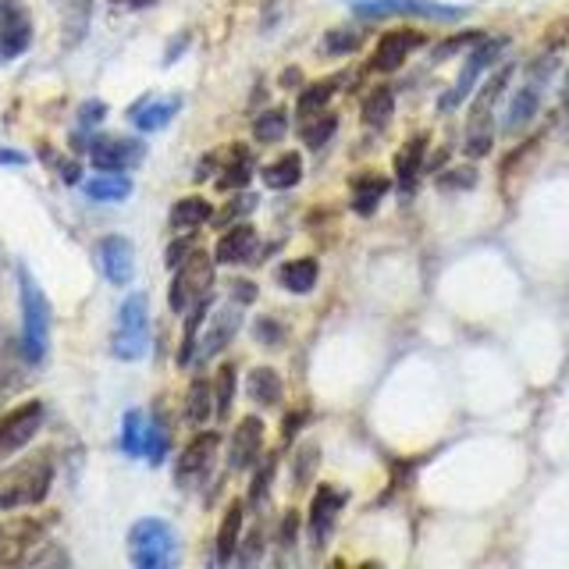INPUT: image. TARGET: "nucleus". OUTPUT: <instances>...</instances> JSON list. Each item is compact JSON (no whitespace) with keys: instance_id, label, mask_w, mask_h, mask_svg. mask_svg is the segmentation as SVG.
<instances>
[{"instance_id":"obj_15","label":"nucleus","mask_w":569,"mask_h":569,"mask_svg":"<svg viewBox=\"0 0 569 569\" xmlns=\"http://www.w3.org/2000/svg\"><path fill=\"white\" fill-rule=\"evenodd\" d=\"M97 263L111 284H129L136 274V249L124 236H103L97 242Z\"/></svg>"},{"instance_id":"obj_22","label":"nucleus","mask_w":569,"mask_h":569,"mask_svg":"<svg viewBox=\"0 0 569 569\" xmlns=\"http://www.w3.org/2000/svg\"><path fill=\"white\" fill-rule=\"evenodd\" d=\"M423 157H427V136H409L402 142V150L396 153V178H399V189L402 192H413L420 168H423Z\"/></svg>"},{"instance_id":"obj_4","label":"nucleus","mask_w":569,"mask_h":569,"mask_svg":"<svg viewBox=\"0 0 569 569\" xmlns=\"http://www.w3.org/2000/svg\"><path fill=\"white\" fill-rule=\"evenodd\" d=\"M512 64H502L495 76L480 86V93L470 103V121H467V153L470 157H485L495 142V103L502 100L506 86L512 79Z\"/></svg>"},{"instance_id":"obj_37","label":"nucleus","mask_w":569,"mask_h":569,"mask_svg":"<svg viewBox=\"0 0 569 569\" xmlns=\"http://www.w3.org/2000/svg\"><path fill=\"white\" fill-rule=\"evenodd\" d=\"M289 132V111L284 107H271V111H263L257 121H253V136L257 142H278Z\"/></svg>"},{"instance_id":"obj_49","label":"nucleus","mask_w":569,"mask_h":569,"mask_svg":"<svg viewBox=\"0 0 569 569\" xmlns=\"http://www.w3.org/2000/svg\"><path fill=\"white\" fill-rule=\"evenodd\" d=\"M299 423H302V413H292L289 420H284V438H296V431H299Z\"/></svg>"},{"instance_id":"obj_9","label":"nucleus","mask_w":569,"mask_h":569,"mask_svg":"<svg viewBox=\"0 0 569 569\" xmlns=\"http://www.w3.org/2000/svg\"><path fill=\"white\" fill-rule=\"evenodd\" d=\"M506 47H509V40L506 36H495V40H485V36H480V40L473 43V50L467 53V64H462V71L456 76V86L449 89V93H445L441 100H438V107L441 111H456V107L467 100L473 89H477V82H480V76H485V71L502 58L506 53Z\"/></svg>"},{"instance_id":"obj_26","label":"nucleus","mask_w":569,"mask_h":569,"mask_svg":"<svg viewBox=\"0 0 569 569\" xmlns=\"http://www.w3.org/2000/svg\"><path fill=\"white\" fill-rule=\"evenodd\" d=\"M147 438H150V413L129 409L121 420V449L129 456H147Z\"/></svg>"},{"instance_id":"obj_40","label":"nucleus","mask_w":569,"mask_h":569,"mask_svg":"<svg viewBox=\"0 0 569 569\" xmlns=\"http://www.w3.org/2000/svg\"><path fill=\"white\" fill-rule=\"evenodd\" d=\"M356 47H360V32H346V29L328 32V40H325V50L328 53H349Z\"/></svg>"},{"instance_id":"obj_31","label":"nucleus","mask_w":569,"mask_h":569,"mask_svg":"<svg viewBox=\"0 0 569 569\" xmlns=\"http://www.w3.org/2000/svg\"><path fill=\"white\" fill-rule=\"evenodd\" d=\"M242 502H231L224 520H221V530H218V562H231L239 548V533H242Z\"/></svg>"},{"instance_id":"obj_28","label":"nucleus","mask_w":569,"mask_h":569,"mask_svg":"<svg viewBox=\"0 0 569 569\" xmlns=\"http://www.w3.org/2000/svg\"><path fill=\"white\" fill-rule=\"evenodd\" d=\"M246 391H249V399H253L257 406H278L284 388H281V378L271 367H257L246 378Z\"/></svg>"},{"instance_id":"obj_21","label":"nucleus","mask_w":569,"mask_h":569,"mask_svg":"<svg viewBox=\"0 0 569 569\" xmlns=\"http://www.w3.org/2000/svg\"><path fill=\"white\" fill-rule=\"evenodd\" d=\"M342 491H335V488H317L313 495V502H310V533H313V541L317 545H325L328 541V533L335 530V520H338V512H342Z\"/></svg>"},{"instance_id":"obj_25","label":"nucleus","mask_w":569,"mask_h":569,"mask_svg":"<svg viewBox=\"0 0 569 569\" xmlns=\"http://www.w3.org/2000/svg\"><path fill=\"white\" fill-rule=\"evenodd\" d=\"M213 218V207L203 200V196H186L171 207V228L174 231H192Z\"/></svg>"},{"instance_id":"obj_24","label":"nucleus","mask_w":569,"mask_h":569,"mask_svg":"<svg viewBox=\"0 0 569 569\" xmlns=\"http://www.w3.org/2000/svg\"><path fill=\"white\" fill-rule=\"evenodd\" d=\"M129 192H132V182L121 171H103V174L89 178V182H86V196H89V200H97V203H121Z\"/></svg>"},{"instance_id":"obj_12","label":"nucleus","mask_w":569,"mask_h":569,"mask_svg":"<svg viewBox=\"0 0 569 569\" xmlns=\"http://www.w3.org/2000/svg\"><path fill=\"white\" fill-rule=\"evenodd\" d=\"M218 445H221V435L218 431L196 435L186 445V452L178 456V462H174V480H178V485H182V488H196V485H200V480L210 473L213 459H218Z\"/></svg>"},{"instance_id":"obj_52","label":"nucleus","mask_w":569,"mask_h":569,"mask_svg":"<svg viewBox=\"0 0 569 569\" xmlns=\"http://www.w3.org/2000/svg\"><path fill=\"white\" fill-rule=\"evenodd\" d=\"M71 4H76V8H79L82 14H89V0H71Z\"/></svg>"},{"instance_id":"obj_32","label":"nucleus","mask_w":569,"mask_h":569,"mask_svg":"<svg viewBox=\"0 0 569 569\" xmlns=\"http://www.w3.org/2000/svg\"><path fill=\"white\" fill-rule=\"evenodd\" d=\"M210 413H213V388H210L203 378H196V381L189 385L186 420H189L192 427H200V423H207V420H210Z\"/></svg>"},{"instance_id":"obj_36","label":"nucleus","mask_w":569,"mask_h":569,"mask_svg":"<svg viewBox=\"0 0 569 569\" xmlns=\"http://www.w3.org/2000/svg\"><path fill=\"white\" fill-rule=\"evenodd\" d=\"M207 310H210V299L196 302V307L189 310V320H186V335H182V349H178V367H189L196 360V331H200V325L207 320Z\"/></svg>"},{"instance_id":"obj_34","label":"nucleus","mask_w":569,"mask_h":569,"mask_svg":"<svg viewBox=\"0 0 569 569\" xmlns=\"http://www.w3.org/2000/svg\"><path fill=\"white\" fill-rule=\"evenodd\" d=\"M335 129H338V114H331V111H317L310 118H299V136L307 139L313 150L325 147V142L335 136Z\"/></svg>"},{"instance_id":"obj_11","label":"nucleus","mask_w":569,"mask_h":569,"mask_svg":"<svg viewBox=\"0 0 569 569\" xmlns=\"http://www.w3.org/2000/svg\"><path fill=\"white\" fill-rule=\"evenodd\" d=\"M40 427H43V402H36V399L14 406L11 413L0 417V459L22 452Z\"/></svg>"},{"instance_id":"obj_17","label":"nucleus","mask_w":569,"mask_h":569,"mask_svg":"<svg viewBox=\"0 0 569 569\" xmlns=\"http://www.w3.org/2000/svg\"><path fill=\"white\" fill-rule=\"evenodd\" d=\"M260 449H263V420L260 417H246L239 427H236V435H231V459H228V467L231 470H246V467H253V462L260 459Z\"/></svg>"},{"instance_id":"obj_20","label":"nucleus","mask_w":569,"mask_h":569,"mask_svg":"<svg viewBox=\"0 0 569 569\" xmlns=\"http://www.w3.org/2000/svg\"><path fill=\"white\" fill-rule=\"evenodd\" d=\"M40 538V527L29 523V520H18V523H0V566H14V562H26L29 548Z\"/></svg>"},{"instance_id":"obj_8","label":"nucleus","mask_w":569,"mask_h":569,"mask_svg":"<svg viewBox=\"0 0 569 569\" xmlns=\"http://www.w3.org/2000/svg\"><path fill=\"white\" fill-rule=\"evenodd\" d=\"M210 284H213V257H207L203 249H192L186 263L174 267V281H171V310L174 313H189L196 302L210 299Z\"/></svg>"},{"instance_id":"obj_35","label":"nucleus","mask_w":569,"mask_h":569,"mask_svg":"<svg viewBox=\"0 0 569 569\" xmlns=\"http://www.w3.org/2000/svg\"><path fill=\"white\" fill-rule=\"evenodd\" d=\"M335 89H338V79H320V82L302 89V97H299V118H310L317 111H328Z\"/></svg>"},{"instance_id":"obj_23","label":"nucleus","mask_w":569,"mask_h":569,"mask_svg":"<svg viewBox=\"0 0 569 569\" xmlns=\"http://www.w3.org/2000/svg\"><path fill=\"white\" fill-rule=\"evenodd\" d=\"M388 192V178L385 174H360L352 182V210L363 213V218H370L373 210H378V203L385 200Z\"/></svg>"},{"instance_id":"obj_16","label":"nucleus","mask_w":569,"mask_h":569,"mask_svg":"<svg viewBox=\"0 0 569 569\" xmlns=\"http://www.w3.org/2000/svg\"><path fill=\"white\" fill-rule=\"evenodd\" d=\"M423 47V32L417 29H396V32H385L381 36V43L378 50H373V58H370V68L373 71H396L406 64V58L413 50Z\"/></svg>"},{"instance_id":"obj_6","label":"nucleus","mask_w":569,"mask_h":569,"mask_svg":"<svg viewBox=\"0 0 569 569\" xmlns=\"http://www.w3.org/2000/svg\"><path fill=\"white\" fill-rule=\"evenodd\" d=\"M551 76H556V53H541V58L527 68V82L520 86V93L512 97L506 124H502L509 136L523 132L533 121V114L541 111V97H545V86L551 82Z\"/></svg>"},{"instance_id":"obj_10","label":"nucleus","mask_w":569,"mask_h":569,"mask_svg":"<svg viewBox=\"0 0 569 569\" xmlns=\"http://www.w3.org/2000/svg\"><path fill=\"white\" fill-rule=\"evenodd\" d=\"M32 47V14L22 0H0V64H11L14 58Z\"/></svg>"},{"instance_id":"obj_47","label":"nucleus","mask_w":569,"mask_h":569,"mask_svg":"<svg viewBox=\"0 0 569 569\" xmlns=\"http://www.w3.org/2000/svg\"><path fill=\"white\" fill-rule=\"evenodd\" d=\"M236 299L239 302H253L257 299V284L253 281H236Z\"/></svg>"},{"instance_id":"obj_29","label":"nucleus","mask_w":569,"mask_h":569,"mask_svg":"<svg viewBox=\"0 0 569 569\" xmlns=\"http://www.w3.org/2000/svg\"><path fill=\"white\" fill-rule=\"evenodd\" d=\"M299 178H302V157L299 153H284V157L274 160V164L263 168V186L278 189V192L299 186Z\"/></svg>"},{"instance_id":"obj_43","label":"nucleus","mask_w":569,"mask_h":569,"mask_svg":"<svg viewBox=\"0 0 569 569\" xmlns=\"http://www.w3.org/2000/svg\"><path fill=\"white\" fill-rule=\"evenodd\" d=\"M257 207V196H239V200L236 203H231L224 213H221V218H218V224H228V221H236V218H242V213H249V210H253Z\"/></svg>"},{"instance_id":"obj_5","label":"nucleus","mask_w":569,"mask_h":569,"mask_svg":"<svg viewBox=\"0 0 569 569\" xmlns=\"http://www.w3.org/2000/svg\"><path fill=\"white\" fill-rule=\"evenodd\" d=\"M111 352L124 363L142 360V356L150 352V299H147V292H132L121 302Z\"/></svg>"},{"instance_id":"obj_51","label":"nucleus","mask_w":569,"mask_h":569,"mask_svg":"<svg viewBox=\"0 0 569 569\" xmlns=\"http://www.w3.org/2000/svg\"><path fill=\"white\" fill-rule=\"evenodd\" d=\"M114 4H124V8H142V4H150V0H114Z\"/></svg>"},{"instance_id":"obj_2","label":"nucleus","mask_w":569,"mask_h":569,"mask_svg":"<svg viewBox=\"0 0 569 569\" xmlns=\"http://www.w3.org/2000/svg\"><path fill=\"white\" fill-rule=\"evenodd\" d=\"M53 485V462L47 452L29 456L0 473V512L40 506Z\"/></svg>"},{"instance_id":"obj_1","label":"nucleus","mask_w":569,"mask_h":569,"mask_svg":"<svg viewBox=\"0 0 569 569\" xmlns=\"http://www.w3.org/2000/svg\"><path fill=\"white\" fill-rule=\"evenodd\" d=\"M18 299H22V356L36 367L50 349V302L26 263H18Z\"/></svg>"},{"instance_id":"obj_39","label":"nucleus","mask_w":569,"mask_h":569,"mask_svg":"<svg viewBox=\"0 0 569 569\" xmlns=\"http://www.w3.org/2000/svg\"><path fill=\"white\" fill-rule=\"evenodd\" d=\"M168 441H171V435H168V427H164V420L160 417H150V438H147V459L157 462L168 456Z\"/></svg>"},{"instance_id":"obj_44","label":"nucleus","mask_w":569,"mask_h":569,"mask_svg":"<svg viewBox=\"0 0 569 569\" xmlns=\"http://www.w3.org/2000/svg\"><path fill=\"white\" fill-rule=\"evenodd\" d=\"M103 114H107V107L100 100H89V103H82V111H79V124H82V129H93L97 121H103Z\"/></svg>"},{"instance_id":"obj_38","label":"nucleus","mask_w":569,"mask_h":569,"mask_svg":"<svg viewBox=\"0 0 569 569\" xmlns=\"http://www.w3.org/2000/svg\"><path fill=\"white\" fill-rule=\"evenodd\" d=\"M231 402H236V367L224 363L218 370V385H213V413H218V420L231 413Z\"/></svg>"},{"instance_id":"obj_46","label":"nucleus","mask_w":569,"mask_h":569,"mask_svg":"<svg viewBox=\"0 0 569 569\" xmlns=\"http://www.w3.org/2000/svg\"><path fill=\"white\" fill-rule=\"evenodd\" d=\"M313 467H317V449L310 445V449L299 452V459H296V480H307L313 473Z\"/></svg>"},{"instance_id":"obj_18","label":"nucleus","mask_w":569,"mask_h":569,"mask_svg":"<svg viewBox=\"0 0 569 569\" xmlns=\"http://www.w3.org/2000/svg\"><path fill=\"white\" fill-rule=\"evenodd\" d=\"M257 253V228L236 221L213 246V263H246Z\"/></svg>"},{"instance_id":"obj_42","label":"nucleus","mask_w":569,"mask_h":569,"mask_svg":"<svg viewBox=\"0 0 569 569\" xmlns=\"http://www.w3.org/2000/svg\"><path fill=\"white\" fill-rule=\"evenodd\" d=\"M192 249H196V242H192L189 236L168 246V267H171V271H174L178 263H186V260H189V253H192Z\"/></svg>"},{"instance_id":"obj_33","label":"nucleus","mask_w":569,"mask_h":569,"mask_svg":"<svg viewBox=\"0 0 569 569\" xmlns=\"http://www.w3.org/2000/svg\"><path fill=\"white\" fill-rule=\"evenodd\" d=\"M391 111H396V93H391L388 86H378L363 100V121L370 124V129H385V124L391 121Z\"/></svg>"},{"instance_id":"obj_14","label":"nucleus","mask_w":569,"mask_h":569,"mask_svg":"<svg viewBox=\"0 0 569 569\" xmlns=\"http://www.w3.org/2000/svg\"><path fill=\"white\" fill-rule=\"evenodd\" d=\"M242 328V302L236 299V302H228V307H221L218 313H213V320H210V328H207V335L200 338V346H196V360L192 363H210L213 356H218L231 338H236V331Z\"/></svg>"},{"instance_id":"obj_48","label":"nucleus","mask_w":569,"mask_h":569,"mask_svg":"<svg viewBox=\"0 0 569 569\" xmlns=\"http://www.w3.org/2000/svg\"><path fill=\"white\" fill-rule=\"evenodd\" d=\"M26 153H14V150H0V164H26Z\"/></svg>"},{"instance_id":"obj_30","label":"nucleus","mask_w":569,"mask_h":569,"mask_svg":"<svg viewBox=\"0 0 569 569\" xmlns=\"http://www.w3.org/2000/svg\"><path fill=\"white\" fill-rule=\"evenodd\" d=\"M221 171L224 174H218V189H242L253 178V157H249L246 147H231L228 164Z\"/></svg>"},{"instance_id":"obj_27","label":"nucleus","mask_w":569,"mask_h":569,"mask_svg":"<svg viewBox=\"0 0 569 569\" xmlns=\"http://www.w3.org/2000/svg\"><path fill=\"white\" fill-rule=\"evenodd\" d=\"M317 274H320L317 260L302 257V260H289V263H281V271H278V281H281V284H284V289H289V292L302 296V292H310L313 284H317Z\"/></svg>"},{"instance_id":"obj_19","label":"nucleus","mask_w":569,"mask_h":569,"mask_svg":"<svg viewBox=\"0 0 569 569\" xmlns=\"http://www.w3.org/2000/svg\"><path fill=\"white\" fill-rule=\"evenodd\" d=\"M178 111H182V97H150V100L136 103L129 118L139 132H160L164 124H171V118Z\"/></svg>"},{"instance_id":"obj_13","label":"nucleus","mask_w":569,"mask_h":569,"mask_svg":"<svg viewBox=\"0 0 569 569\" xmlns=\"http://www.w3.org/2000/svg\"><path fill=\"white\" fill-rule=\"evenodd\" d=\"M142 157H147V147L136 139H121V136L89 139V164L97 171H129Z\"/></svg>"},{"instance_id":"obj_50","label":"nucleus","mask_w":569,"mask_h":569,"mask_svg":"<svg viewBox=\"0 0 569 569\" xmlns=\"http://www.w3.org/2000/svg\"><path fill=\"white\" fill-rule=\"evenodd\" d=\"M562 111H566V118H569V76H566V82H562Z\"/></svg>"},{"instance_id":"obj_7","label":"nucleus","mask_w":569,"mask_h":569,"mask_svg":"<svg viewBox=\"0 0 569 569\" xmlns=\"http://www.w3.org/2000/svg\"><path fill=\"white\" fill-rule=\"evenodd\" d=\"M363 22H378V18H427V22H459L467 18V8L441 4V0H360L352 8Z\"/></svg>"},{"instance_id":"obj_3","label":"nucleus","mask_w":569,"mask_h":569,"mask_svg":"<svg viewBox=\"0 0 569 569\" xmlns=\"http://www.w3.org/2000/svg\"><path fill=\"white\" fill-rule=\"evenodd\" d=\"M129 559L139 569H168L178 562V533L168 520H157V516H147V520L132 523L129 530Z\"/></svg>"},{"instance_id":"obj_41","label":"nucleus","mask_w":569,"mask_h":569,"mask_svg":"<svg viewBox=\"0 0 569 569\" xmlns=\"http://www.w3.org/2000/svg\"><path fill=\"white\" fill-rule=\"evenodd\" d=\"M274 470H278V459H263V462H260V470H257V477H253V502H260V498L267 495V488H271Z\"/></svg>"},{"instance_id":"obj_45","label":"nucleus","mask_w":569,"mask_h":569,"mask_svg":"<svg viewBox=\"0 0 569 569\" xmlns=\"http://www.w3.org/2000/svg\"><path fill=\"white\" fill-rule=\"evenodd\" d=\"M257 338H260L263 346H278L281 338H284V328L274 325V320H260V325H257Z\"/></svg>"}]
</instances>
